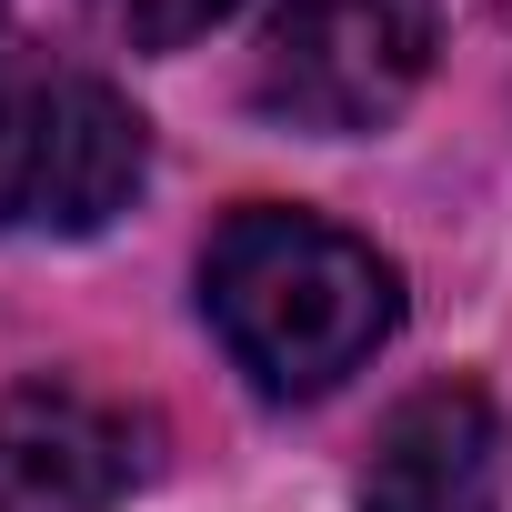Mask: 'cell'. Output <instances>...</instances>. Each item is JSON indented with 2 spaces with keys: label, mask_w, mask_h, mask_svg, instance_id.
I'll return each instance as SVG.
<instances>
[{
  "label": "cell",
  "mask_w": 512,
  "mask_h": 512,
  "mask_svg": "<svg viewBox=\"0 0 512 512\" xmlns=\"http://www.w3.org/2000/svg\"><path fill=\"white\" fill-rule=\"evenodd\" d=\"M201 312L221 352L272 402H312L342 372H362L402 322V272L322 211H231L201 262Z\"/></svg>",
  "instance_id": "cell-1"
},
{
  "label": "cell",
  "mask_w": 512,
  "mask_h": 512,
  "mask_svg": "<svg viewBox=\"0 0 512 512\" xmlns=\"http://www.w3.org/2000/svg\"><path fill=\"white\" fill-rule=\"evenodd\" d=\"M151 171L141 111L91 71H41L0 91V231L81 241L131 211Z\"/></svg>",
  "instance_id": "cell-2"
},
{
  "label": "cell",
  "mask_w": 512,
  "mask_h": 512,
  "mask_svg": "<svg viewBox=\"0 0 512 512\" xmlns=\"http://www.w3.org/2000/svg\"><path fill=\"white\" fill-rule=\"evenodd\" d=\"M442 0H272L262 21V101L302 131H372L432 71Z\"/></svg>",
  "instance_id": "cell-3"
},
{
  "label": "cell",
  "mask_w": 512,
  "mask_h": 512,
  "mask_svg": "<svg viewBox=\"0 0 512 512\" xmlns=\"http://www.w3.org/2000/svg\"><path fill=\"white\" fill-rule=\"evenodd\" d=\"M141 482V422L81 382H21L0 402V512H111Z\"/></svg>",
  "instance_id": "cell-4"
},
{
  "label": "cell",
  "mask_w": 512,
  "mask_h": 512,
  "mask_svg": "<svg viewBox=\"0 0 512 512\" xmlns=\"http://www.w3.org/2000/svg\"><path fill=\"white\" fill-rule=\"evenodd\" d=\"M362 512H502V412L472 382H422L362 462Z\"/></svg>",
  "instance_id": "cell-5"
},
{
  "label": "cell",
  "mask_w": 512,
  "mask_h": 512,
  "mask_svg": "<svg viewBox=\"0 0 512 512\" xmlns=\"http://www.w3.org/2000/svg\"><path fill=\"white\" fill-rule=\"evenodd\" d=\"M101 11V31H121L131 51H181V41H201L231 0H91Z\"/></svg>",
  "instance_id": "cell-6"
}]
</instances>
